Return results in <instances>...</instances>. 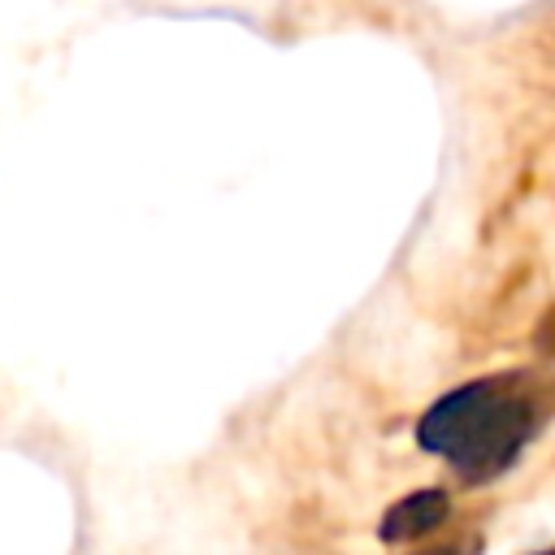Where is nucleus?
Masks as SVG:
<instances>
[{
  "label": "nucleus",
  "mask_w": 555,
  "mask_h": 555,
  "mask_svg": "<svg viewBox=\"0 0 555 555\" xmlns=\"http://www.w3.org/2000/svg\"><path fill=\"white\" fill-rule=\"evenodd\" d=\"M533 351L546 356V360H555V299L546 304V312L533 325Z\"/></svg>",
  "instance_id": "nucleus-3"
},
{
  "label": "nucleus",
  "mask_w": 555,
  "mask_h": 555,
  "mask_svg": "<svg viewBox=\"0 0 555 555\" xmlns=\"http://www.w3.org/2000/svg\"><path fill=\"white\" fill-rule=\"evenodd\" d=\"M447 516H451V499H447V490H438V486H429V490H412V494H403L399 503H390V507L382 512L377 538L390 542V546H399V542H416V538L434 533Z\"/></svg>",
  "instance_id": "nucleus-2"
},
{
  "label": "nucleus",
  "mask_w": 555,
  "mask_h": 555,
  "mask_svg": "<svg viewBox=\"0 0 555 555\" xmlns=\"http://www.w3.org/2000/svg\"><path fill=\"white\" fill-rule=\"evenodd\" d=\"M555 412V386L533 373H494L434 399L416 421V442L442 455L455 477L481 486L516 464L525 442Z\"/></svg>",
  "instance_id": "nucleus-1"
}]
</instances>
